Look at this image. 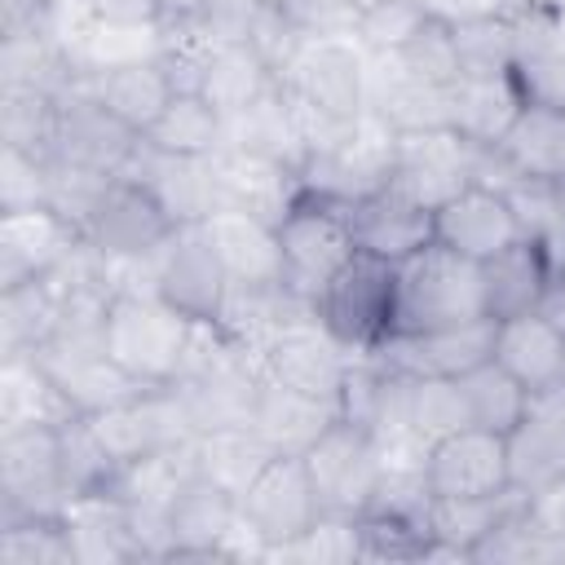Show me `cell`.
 Segmentation results:
<instances>
[{"label":"cell","mask_w":565,"mask_h":565,"mask_svg":"<svg viewBox=\"0 0 565 565\" xmlns=\"http://www.w3.org/2000/svg\"><path fill=\"white\" fill-rule=\"evenodd\" d=\"M282 84L291 93L305 146L313 154L335 146L353 128V119L366 110L371 71L353 40H309L291 62V71L282 75Z\"/></svg>","instance_id":"6da1fadb"},{"label":"cell","mask_w":565,"mask_h":565,"mask_svg":"<svg viewBox=\"0 0 565 565\" xmlns=\"http://www.w3.org/2000/svg\"><path fill=\"white\" fill-rule=\"evenodd\" d=\"M190 318H181L172 305H163L154 291L119 287L106 309L102 344L119 371H128L141 388H168L177 384L190 340H194Z\"/></svg>","instance_id":"7a4b0ae2"},{"label":"cell","mask_w":565,"mask_h":565,"mask_svg":"<svg viewBox=\"0 0 565 565\" xmlns=\"http://www.w3.org/2000/svg\"><path fill=\"white\" fill-rule=\"evenodd\" d=\"M486 318L481 265L441 247L437 238L397 260V318L393 335H428Z\"/></svg>","instance_id":"3957f363"},{"label":"cell","mask_w":565,"mask_h":565,"mask_svg":"<svg viewBox=\"0 0 565 565\" xmlns=\"http://www.w3.org/2000/svg\"><path fill=\"white\" fill-rule=\"evenodd\" d=\"M318 322L349 349V353H375L384 340H393L397 318V265L353 252L331 282L313 300Z\"/></svg>","instance_id":"277c9868"},{"label":"cell","mask_w":565,"mask_h":565,"mask_svg":"<svg viewBox=\"0 0 565 565\" xmlns=\"http://www.w3.org/2000/svg\"><path fill=\"white\" fill-rule=\"evenodd\" d=\"M353 521L362 539V561H428L437 547V530L424 463H384L371 503Z\"/></svg>","instance_id":"5b68a950"},{"label":"cell","mask_w":565,"mask_h":565,"mask_svg":"<svg viewBox=\"0 0 565 565\" xmlns=\"http://www.w3.org/2000/svg\"><path fill=\"white\" fill-rule=\"evenodd\" d=\"M274 230H278V252H282V287L309 305L331 282V274L358 252L344 203H331L305 190L296 194V203L282 212Z\"/></svg>","instance_id":"8992f818"},{"label":"cell","mask_w":565,"mask_h":565,"mask_svg":"<svg viewBox=\"0 0 565 565\" xmlns=\"http://www.w3.org/2000/svg\"><path fill=\"white\" fill-rule=\"evenodd\" d=\"M393 150H397V132L366 106L335 146L313 150L300 163V172H296L300 190L349 207V203H358V199H366V194L388 185Z\"/></svg>","instance_id":"52a82bcc"},{"label":"cell","mask_w":565,"mask_h":565,"mask_svg":"<svg viewBox=\"0 0 565 565\" xmlns=\"http://www.w3.org/2000/svg\"><path fill=\"white\" fill-rule=\"evenodd\" d=\"M150 287L190 322H216L230 296V274L216 256L212 234L199 225H177L150 256Z\"/></svg>","instance_id":"ba28073f"},{"label":"cell","mask_w":565,"mask_h":565,"mask_svg":"<svg viewBox=\"0 0 565 565\" xmlns=\"http://www.w3.org/2000/svg\"><path fill=\"white\" fill-rule=\"evenodd\" d=\"M318 516H322V503H318V490L309 481L305 455H274L256 472V481L238 494L243 534L252 543H260L265 556L287 547L291 539H300Z\"/></svg>","instance_id":"9c48e42d"},{"label":"cell","mask_w":565,"mask_h":565,"mask_svg":"<svg viewBox=\"0 0 565 565\" xmlns=\"http://www.w3.org/2000/svg\"><path fill=\"white\" fill-rule=\"evenodd\" d=\"M305 468H309V481L318 490V503L322 512L331 516H358L380 477H384V455H380V441L349 424V419H335L309 450H305Z\"/></svg>","instance_id":"30bf717a"},{"label":"cell","mask_w":565,"mask_h":565,"mask_svg":"<svg viewBox=\"0 0 565 565\" xmlns=\"http://www.w3.org/2000/svg\"><path fill=\"white\" fill-rule=\"evenodd\" d=\"M71 490L57 463V428L0 433V521L9 516H62Z\"/></svg>","instance_id":"8fae6325"},{"label":"cell","mask_w":565,"mask_h":565,"mask_svg":"<svg viewBox=\"0 0 565 565\" xmlns=\"http://www.w3.org/2000/svg\"><path fill=\"white\" fill-rule=\"evenodd\" d=\"M477 177V146L463 141L455 128H419V132H397L393 150V172L388 185L419 207L437 212L446 199H455L463 185Z\"/></svg>","instance_id":"7c38bea8"},{"label":"cell","mask_w":565,"mask_h":565,"mask_svg":"<svg viewBox=\"0 0 565 565\" xmlns=\"http://www.w3.org/2000/svg\"><path fill=\"white\" fill-rule=\"evenodd\" d=\"M349 362L353 353L318 322V313L309 318H296L287 322L260 353V366L269 380L305 393V397H318V402H340V388H344V375H349Z\"/></svg>","instance_id":"4fadbf2b"},{"label":"cell","mask_w":565,"mask_h":565,"mask_svg":"<svg viewBox=\"0 0 565 565\" xmlns=\"http://www.w3.org/2000/svg\"><path fill=\"white\" fill-rule=\"evenodd\" d=\"M137 146H141V132L128 128L124 119H115L93 97L88 75L57 97V146H53V159L119 177L128 168V159L137 154Z\"/></svg>","instance_id":"5bb4252c"},{"label":"cell","mask_w":565,"mask_h":565,"mask_svg":"<svg viewBox=\"0 0 565 565\" xmlns=\"http://www.w3.org/2000/svg\"><path fill=\"white\" fill-rule=\"evenodd\" d=\"M424 481L433 499H494L508 494V437L477 424L441 437L424 455Z\"/></svg>","instance_id":"9a60e30c"},{"label":"cell","mask_w":565,"mask_h":565,"mask_svg":"<svg viewBox=\"0 0 565 565\" xmlns=\"http://www.w3.org/2000/svg\"><path fill=\"white\" fill-rule=\"evenodd\" d=\"M172 230V216L137 177H110L84 238L106 260H150Z\"/></svg>","instance_id":"2e32d148"},{"label":"cell","mask_w":565,"mask_h":565,"mask_svg":"<svg viewBox=\"0 0 565 565\" xmlns=\"http://www.w3.org/2000/svg\"><path fill=\"white\" fill-rule=\"evenodd\" d=\"M119 177H137L172 216V225H199L221 207L216 154H168L146 137Z\"/></svg>","instance_id":"e0dca14e"},{"label":"cell","mask_w":565,"mask_h":565,"mask_svg":"<svg viewBox=\"0 0 565 565\" xmlns=\"http://www.w3.org/2000/svg\"><path fill=\"white\" fill-rule=\"evenodd\" d=\"M40 366L53 375V384L66 393V402L79 415H97L106 406H119L137 393H146L128 371H119L102 340H66L53 335L44 349H35Z\"/></svg>","instance_id":"ac0fdd59"},{"label":"cell","mask_w":565,"mask_h":565,"mask_svg":"<svg viewBox=\"0 0 565 565\" xmlns=\"http://www.w3.org/2000/svg\"><path fill=\"white\" fill-rule=\"evenodd\" d=\"M433 238L481 265L521 238V221H516L503 190L472 181L433 212Z\"/></svg>","instance_id":"d6986e66"},{"label":"cell","mask_w":565,"mask_h":565,"mask_svg":"<svg viewBox=\"0 0 565 565\" xmlns=\"http://www.w3.org/2000/svg\"><path fill=\"white\" fill-rule=\"evenodd\" d=\"M508 481L525 499L565 481V388L561 384L539 393L530 415L508 433Z\"/></svg>","instance_id":"ffe728a7"},{"label":"cell","mask_w":565,"mask_h":565,"mask_svg":"<svg viewBox=\"0 0 565 565\" xmlns=\"http://www.w3.org/2000/svg\"><path fill=\"white\" fill-rule=\"evenodd\" d=\"M79 238L84 234L71 221H62L53 207L0 212V287H18L53 274L79 247Z\"/></svg>","instance_id":"44dd1931"},{"label":"cell","mask_w":565,"mask_h":565,"mask_svg":"<svg viewBox=\"0 0 565 565\" xmlns=\"http://www.w3.org/2000/svg\"><path fill=\"white\" fill-rule=\"evenodd\" d=\"M375 358L402 375H446L459 380L463 371L494 358V318H477L463 327L428 331V335H393L375 349Z\"/></svg>","instance_id":"7402d4cb"},{"label":"cell","mask_w":565,"mask_h":565,"mask_svg":"<svg viewBox=\"0 0 565 565\" xmlns=\"http://www.w3.org/2000/svg\"><path fill=\"white\" fill-rule=\"evenodd\" d=\"M238 530V499L194 472L172 503V556L168 561H234L230 539Z\"/></svg>","instance_id":"603a6c76"},{"label":"cell","mask_w":565,"mask_h":565,"mask_svg":"<svg viewBox=\"0 0 565 565\" xmlns=\"http://www.w3.org/2000/svg\"><path fill=\"white\" fill-rule=\"evenodd\" d=\"M349 212V230H353V247L380 260H406L419 247L433 243V212L419 207L415 199L397 194L393 185L358 199L344 207Z\"/></svg>","instance_id":"cb8c5ba5"},{"label":"cell","mask_w":565,"mask_h":565,"mask_svg":"<svg viewBox=\"0 0 565 565\" xmlns=\"http://www.w3.org/2000/svg\"><path fill=\"white\" fill-rule=\"evenodd\" d=\"M88 88L93 97L115 115L124 119L128 128H137L141 137L150 132V124L163 115V106L172 102V79L168 71L159 66V57H115V62H102L88 71Z\"/></svg>","instance_id":"d4e9b609"},{"label":"cell","mask_w":565,"mask_h":565,"mask_svg":"<svg viewBox=\"0 0 565 565\" xmlns=\"http://www.w3.org/2000/svg\"><path fill=\"white\" fill-rule=\"evenodd\" d=\"M203 230L216 243V256L238 287H282V252H278V230L252 212L238 207H216Z\"/></svg>","instance_id":"484cf974"},{"label":"cell","mask_w":565,"mask_h":565,"mask_svg":"<svg viewBox=\"0 0 565 565\" xmlns=\"http://www.w3.org/2000/svg\"><path fill=\"white\" fill-rule=\"evenodd\" d=\"M216 177H221V207L252 212L269 225H278L300 194V177L287 163H274L265 154L234 150V146L216 154Z\"/></svg>","instance_id":"4316f807"},{"label":"cell","mask_w":565,"mask_h":565,"mask_svg":"<svg viewBox=\"0 0 565 565\" xmlns=\"http://www.w3.org/2000/svg\"><path fill=\"white\" fill-rule=\"evenodd\" d=\"M556 274L543 256V247L534 238H516L508 243L499 256L481 260V296H486V318L503 322V318H521L534 313L543 305V296L552 291Z\"/></svg>","instance_id":"83f0119b"},{"label":"cell","mask_w":565,"mask_h":565,"mask_svg":"<svg viewBox=\"0 0 565 565\" xmlns=\"http://www.w3.org/2000/svg\"><path fill=\"white\" fill-rule=\"evenodd\" d=\"M225 146L265 154L274 163H287L291 172H300L309 146H305V132H300V119H296V106H291V93L282 79H274L247 110H238L230 119Z\"/></svg>","instance_id":"f1b7e54d"},{"label":"cell","mask_w":565,"mask_h":565,"mask_svg":"<svg viewBox=\"0 0 565 565\" xmlns=\"http://www.w3.org/2000/svg\"><path fill=\"white\" fill-rule=\"evenodd\" d=\"M561 358H565V331L539 309L494 322V362L512 371L534 397L561 384Z\"/></svg>","instance_id":"f546056e"},{"label":"cell","mask_w":565,"mask_h":565,"mask_svg":"<svg viewBox=\"0 0 565 565\" xmlns=\"http://www.w3.org/2000/svg\"><path fill=\"white\" fill-rule=\"evenodd\" d=\"M340 419V411L331 402H318V397H305L278 380H260V393H256V411H252V428L260 433V441L274 450V455H305L331 424Z\"/></svg>","instance_id":"4dcf8cb0"},{"label":"cell","mask_w":565,"mask_h":565,"mask_svg":"<svg viewBox=\"0 0 565 565\" xmlns=\"http://www.w3.org/2000/svg\"><path fill=\"white\" fill-rule=\"evenodd\" d=\"M79 411L53 384L35 353L0 358V433L9 428H62Z\"/></svg>","instance_id":"1f68e13d"},{"label":"cell","mask_w":565,"mask_h":565,"mask_svg":"<svg viewBox=\"0 0 565 565\" xmlns=\"http://www.w3.org/2000/svg\"><path fill=\"white\" fill-rule=\"evenodd\" d=\"M75 565H119V561H141L132 525H128V503L115 494H79L62 512Z\"/></svg>","instance_id":"d6a6232c"},{"label":"cell","mask_w":565,"mask_h":565,"mask_svg":"<svg viewBox=\"0 0 565 565\" xmlns=\"http://www.w3.org/2000/svg\"><path fill=\"white\" fill-rule=\"evenodd\" d=\"M494 154L530 181L565 185V110L556 106H521Z\"/></svg>","instance_id":"836d02e7"},{"label":"cell","mask_w":565,"mask_h":565,"mask_svg":"<svg viewBox=\"0 0 565 565\" xmlns=\"http://www.w3.org/2000/svg\"><path fill=\"white\" fill-rule=\"evenodd\" d=\"M521 106L525 102L508 75H459V84L450 88V128L463 141L490 150L499 146V137L508 132Z\"/></svg>","instance_id":"e575fe53"},{"label":"cell","mask_w":565,"mask_h":565,"mask_svg":"<svg viewBox=\"0 0 565 565\" xmlns=\"http://www.w3.org/2000/svg\"><path fill=\"white\" fill-rule=\"evenodd\" d=\"M57 322H62V291L53 278L0 287V358L44 349L57 335Z\"/></svg>","instance_id":"d590c367"},{"label":"cell","mask_w":565,"mask_h":565,"mask_svg":"<svg viewBox=\"0 0 565 565\" xmlns=\"http://www.w3.org/2000/svg\"><path fill=\"white\" fill-rule=\"evenodd\" d=\"M230 119L203 93H172L163 115L150 124L146 141L168 154H221Z\"/></svg>","instance_id":"8d00e7d4"},{"label":"cell","mask_w":565,"mask_h":565,"mask_svg":"<svg viewBox=\"0 0 565 565\" xmlns=\"http://www.w3.org/2000/svg\"><path fill=\"white\" fill-rule=\"evenodd\" d=\"M459 388H463V406H468V419L486 433H499L508 437L534 406V393L512 375L503 371L494 358H486L481 366L463 371L459 375Z\"/></svg>","instance_id":"74e56055"},{"label":"cell","mask_w":565,"mask_h":565,"mask_svg":"<svg viewBox=\"0 0 565 565\" xmlns=\"http://www.w3.org/2000/svg\"><path fill=\"white\" fill-rule=\"evenodd\" d=\"M525 494L508 490L494 499H433V530H437V547L433 556H455V561H472V552L494 534V525L521 503ZM428 556V561H433Z\"/></svg>","instance_id":"f35d334b"},{"label":"cell","mask_w":565,"mask_h":565,"mask_svg":"<svg viewBox=\"0 0 565 565\" xmlns=\"http://www.w3.org/2000/svg\"><path fill=\"white\" fill-rule=\"evenodd\" d=\"M274 459V450L260 441V433L252 424L243 428H212V433H199L194 437V468L225 486L234 499L256 481V472Z\"/></svg>","instance_id":"ab89813d"},{"label":"cell","mask_w":565,"mask_h":565,"mask_svg":"<svg viewBox=\"0 0 565 565\" xmlns=\"http://www.w3.org/2000/svg\"><path fill=\"white\" fill-rule=\"evenodd\" d=\"M57 463H62V481H66L71 499H79V494H115V481L124 472V463L97 437L88 415H75V419H66L57 428Z\"/></svg>","instance_id":"60d3db41"},{"label":"cell","mask_w":565,"mask_h":565,"mask_svg":"<svg viewBox=\"0 0 565 565\" xmlns=\"http://www.w3.org/2000/svg\"><path fill=\"white\" fill-rule=\"evenodd\" d=\"M274 84V75H269V66L243 44V40H225L216 53H212V62H207V75H203V97L225 115V119H234L238 110H247L265 88Z\"/></svg>","instance_id":"b9f144b4"},{"label":"cell","mask_w":565,"mask_h":565,"mask_svg":"<svg viewBox=\"0 0 565 565\" xmlns=\"http://www.w3.org/2000/svg\"><path fill=\"white\" fill-rule=\"evenodd\" d=\"M0 146L49 163L57 146V97L40 88H0Z\"/></svg>","instance_id":"7bdbcfd3"},{"label":"cell","mask_w":565,"mask_h":565,"mask_svg":"<svg viewBox=\"0 0 565 565\" xmlns=\"http://www.w3.org/2000/svg\"><path fill=\"white\" fill-rule=\"evenodd\" d=\"M468 406L459 380L446 375H406V433L428 450L433 441L468 428Z\"/></svg>","instance_id":"ee69618b"},{"label":"cell","mask_w":565,"mask_h":565,"mask_svg":"<svg viewBox=\"0 0 565 565\" xmlns=\"http://www.w3.org/2000/svg\"><path fill=\"white\" fill-rule=\"evenodd\" d=\"M455 53H459V75H508L516 57V26L512 13H490L450 26Z\"/></svg>","instance_id":"f6af8a7d"},{"label":"cell","mask_w":565,"mask_h":565,"mask_svg":"<svg viewBox=\"0 0 565 565\" xmlns=\"http://www.w3.org/2000/svg\"><path fill=\"white\" fill-rule=\"evenodd\" d=\"M0 565H75L66 521L62 516L0 521Z\"/></svg>","instance_id":"bcb514c9"},{"label":"cell","mask_w":565,"mask_h":565,"mask_svg":"<svg viewBox=\"0 0 565 565\" xmlns=\"http://www.w3.org/2000/svg\"><path fill=\"white\" fill-rule=\"evenodd\" d=\"M243 44L269 66L274 79H282L291 71V62L300 57V49L309 44V35L287 18V9L278 0H252L247 22H243Z\"/></svg>","instance_id":"7dc6e473"},{"label":"cell","mask_w":565,"mask_h":565,"mask_svg":"<svg viewBox=\"0 0 565 565\" xmlns=\"http://www.w3.org/2000/svg\"><path fill=\"white\" fill-rule=\"evenodd\" d=\"M384 62L397 66L402 75L419 79V84H433V88H455V84H459L455 35H450V26H441V22H433V18L415 31V40H411L402 53H393V57H384Z\"/></svg>","instance_id":"c3c4849f"},{"label":"cell","mask_w":565,"mask_h":565,"mask_svg":"<svg viewBox=\"0 0 565 565\" xmlns=\"http://www.w3.org/2000/svg\"><path fill=\"white\" fill-rule=\"evenodd\" d=\"M424 22H428V13L419 9V0H380L366 13H358L353 44L371 57H393L415 40V31Z\"/></svg>","instance_id":"681fc988"},{"label":"cell","mask_w":565,"mask_h":565,"mask_svg":"<svg viewBox=\"0 0 565 565\" xmlns=\"http://www.w3.org/2000/svg\"><path fill=\"white\" fill-rule=\"evenodd\" d=\"M282 561H305V565H349L362 561V539H358V521L353 516H331L322 512L300 539H291L287 547L269 552Z\"/></svg>","instance_id":"f907efd6"},{"label":"cell","mask_w":565,"mask_h":565,"mask_svg":"<svg viewBox=\"0 0 565 565\" xmlns=\"http://www.w3.org/2000/svg\"><path fill=\"white\" fill-rule=\"evenodd\" d=\"M44 199H49V163L0 146V212L44 207Z\"/></svg>","instance_id":"816d5d0a"},{"label":"cell","mask_w":565,"mask_h":565,"mask_svg":"<svg viewBox=\"0 0 565 565\" xmlns=\"http://www.w3.org/2000/svg\"><path fill=\"white\" fill-rule=\"evenodd\" d=\"M309 40H349L358 26L353 0H278Z\"/></svg>","instance_id":"f5cc1de1"},{"label":"cell","mask_w":565,"mask_h":565,"mask_svg":"<svg viewBox=\"0 0 565 565\" xmlns=\"http://www.w3.org/2000/svg\"><path fill=\"white\" fill-rule=\"evenodd\" d=\"M84 13L97 22V26H110V31H154V22L163 18V9L172 0H79Z\"/></svg>","instance_id":"db71d44e"},{"label":"cell","mask_w":565,"mask_h":565,"mask_svg":"<svg viewBox=\"0 0 565 565\" xmlns=\"http://www.w3.org/2000/svg\"><path fill=\"white\" fill-rule=\"evenodd\" d=\"M419 9L441 22V26H459V22H472V18H490V13H503L508 0H419Z\"/></svg>","instance_id":"11a10c76"},{"label":"cell","mask_w":565,"mask_h":565,"mask_svg":"<svg viewBox=\"0 0 565 565\" xmlns=\"http://www.w3.org/2000/svg\"><path fill=\"white\" fill-rule=\"evenodd\" d=\"M371 4H380V0H353V9H358V13H366Z\"/></svg>","instance_id":"9f6ffc18"},{"label":"cell","mask_w":565,"mask_h":565,"mask_svg":"<svg viewBox=\"0 0 565 565\" xmlns=\"http://www.w3.org/2000/svg\"><path fill=\"white\" fill-rule=\"evenodd\" d=\"M35 4H44V9H62V4H71V0H35Z\"/></svg>","instance_id":"6f0895ef"},{"label":"cell","mask_w":565,"mask_h":565,"mask_svg":"<svg viewBox=\"0 0 565 565\" xmlns=\"http://www.w3.org/2000/svg\"><path fill=\"white\" fill-rule=\"evenodd\" d=\"M561 388H565V358H561Z\"/></svg>","instance_id":"680465c9"}]
</instances>
